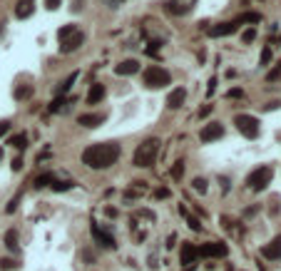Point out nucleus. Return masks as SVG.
Segmentation results:
<instances>
[{
  "label": "nucleus",
  "instance_id": "nucleus-1",
  "mask_svg": "<svg viewBox=\"0 0 281 271\" xmlns=\"http://www.w3.org/2000/svg\"><path fill=\"white\" fill-rule=\"evenodd\" d=\"M120 144L117 142H100V144H90L88 150L82 152V162L90 167V169H107L120 159Z\"/></svg>",
  "mask_w": 281,
  "mask_h": 271
},
{
  "label": "nucleus",
  "instance_id": "nucleus-2",
  "mask_svg": "<svg viewBox=\"0 0 281 271\" xmlns=\"http://www.w3.org/2000/svg\"><path fill=\"white\" fill-rule=\"evenodd\" d=\"M159 147H162V142L157 137H149L144 139L142 144H137V150L132 154V164L135 167H152L157 154H159Z\"/></svg>",
  "mask_w": 281,
  "mask_h": 271
},
{
  "label": "nucleus",
  "instance_id": "nucleus-3",
  "mask_svg": "<svg viewBox=\"0 0 281 271\" xmlns=\"http://www.w3.org/2000/svg\"><path fill=\"white\" fill-rule=\"evenodd\" d=\"M57 40H60V52H65V55H70V52H75L80 45H82V40H85V35H82V30L77 28V25H62L60 30H57Z\"/></svg>",
  "mask_w": 281,
  "mask_h": 271
},
{
  "label": "nucleus",
  "instance_id": "nucleus-4",
  "mask_svg": "<svg viewBox=\"0 0 281 271\" xmlns=\"http://www.w3.org/2000/svg\"><path fill=\"white\" fill-rule=\"evenodd\" d=\"M144 85L149 87V90H159V87H167L169 82H172V75L164 70V68H159V65H149L147 70H144Z\"/></svg>",
  "mask_w": 281,
  "mask_h": 271
},
{
  "label": "nucleus",
  "instance_id": "nucleus-5",
  "mask_svg": "<svg viewBox=\"0 0 281 271\" xmlns=\"http://www.w3.org/2000/svg\"><path fill=\"white\" fill-rule=\"evenodd\" d=\"M271 177H274V169L264 164V167H256L254 172H249L246 184H249V189H254V192H262V189H266V186L271 184Z\"/></svg>",
  "mask_w": 281,
  "mask_h": 271
},
{
  "label": "nucleus",
  "instance_id": "nucleus-6",
  "mask_svg": "<svg viewBox=\"0 0 281 271\" xmlns=\"http://www.w3.org/2000/svg\"><path fill=\"white\" fill-rule=\"evenodd\" d=\"M234 124L246 139H256L259 137V119L251 117V115H236L234 117Z\"/></svg>",
  "mask_w": 281,
  "mask_h": 271
},
{
  "label": "nucleus",
  "instance_id": "nucleus-7",
  "mask_svg": "<svg viewBox=\"0 0 281 271\" xmlns=\"http://www.w3.org/2000/svg\"><path fill=\"white\" fill-rule=\"evenodd\" d=\"M197 254L204 256V259H222V256L229 254V249H227V244H222V241H209V244H204L202 249H197Z\"/></svg>",
  "mask_w": 281,
  "mask_h": 271
},
{
  "label": "nucleus",
  "instance_id": "nucleus-8",
  "mask_svg": "<svg viewBox=\"0 0 281 271\" xmlns=\"http://www.w3.org/2000/svg\"><path fill=\"white\" fill-rule=\"evenodd\" d=\"M92 239L100 244V246H105V249H115L117 244H115V237L107 232V229H102L100 224H92Z\"/></svg>",
  "mask_w": 281,
  "mask_h": 271
},
{
  "label": "nucleus",
  "instance_id": "nucleus-9",
  "mask_svg": "<svg viewBox=\"0 0 281 271\" xmlns=\"http://www.w3.org/2000/svg\"><path fill=\"white\" fill-rule=\"evenodd\" d=\"M219 137H224V127H222L219 122L204 124L202 132H199V139H202V142H214V139H219Z\"/></svg>",
  "mask_w": 281,
  "mask_h": 271
},
{
  "label": "nucleus",
  "instance_id": "nucleus-10",
  "mask_svg": "<svg viewBox=\"0 0 281 271\" xmlns=\"http://www.w3.org/2000/svg\"><path fill=\"white\" fill-rule=\"evenodd\" d=\"M262 254H264V259H271V261H276V259H281V234L279 237H274L264 249H262Z\"/></svg>",
  "mask_w": 281,
  "mask_h": 271
},
{
  "label": "nucleus",
  "instance_id": "nucleus-11",
  "mask_svg": "<svg viewBox=\"0 0 281 271\" xmlns=\"http://www.w3.org/2000/svg\"><path fill=\"white\" fill-rule=\"evenodd\" d=\"M169 13H175V15H184L189 13L194 5H197V0H169Z\"/></svg>",
  "mask_w": 281,
  "mask_h": 271
},
{
  "label": "nucleus",
  "instance_id": "nucleus-12",
  "mask_svg": "<svg viewBox=\"0 0 281 271\" xmlns=\"http://www.w3.org/2000/svg\"><path fill=\"white\" fill-rule=\"evenodd\" d=\"M236 28H239V23H236V20H231V23H222V25L209 28V35H211V37H224V35L236 33Z\"/></svg>",
  "mask_w": 281,
  "mask_h": 271
},
{
  "label": "nucleus",
  "instance_id": "nucleus-13",
  "mask_svg": "<svg viewBox=\"0 0 281 271\" xmlns=\"http://www.w3.org/2000/svg\"><path fill=\"white\" fill-rule=\"evenodd\" d=\"M197 256H199V254H197V246L189 244V241H184V244H182V256H179V261H182L184 266H192Z\"/></svg>",
  "mask_w": 281,
  "mask_h": 271
},
{
  "label": "nucleus",
  "instance_id": "nucleus-14",
  "mask_svg": "<svg viewBox=\"0 0 281 271\" xmlns=\"http://www.w3.org/2000/svg\"><path fill=\"white\" fill-rule=\"evenodd\" d=\"M35 13V0H18V5H15V15L23 20V17H30Z\"/></svg>",
  "mask_w": 281,
  "mask_h": 271
},
{
  "label": "nucleus",
  "instance_id": "nucleus-15",
  "mask_svg": "<svg viewBox=\"0 0 281 271\" xmlns=\"http://www.w3.org/2000/svg\"><path fill=\"white\" fill-rule=\"evenodd\" d=\"M115 72H117V75H124V77H127V75H137V72H140V62H137V60H124V62H120V65L115 68Z\"/></svg>",
  "mask_w": 281,
  "mask_h": 271
},
{
  "label": "nucleus",
  "instance_id": "nucleus-16",
  "mask_svg": "<svg viewBox=\"0 0 281 271\" xmlns=\"http://www.w3.org/2000/svg\"><path fill=\"white\" fill-rule=\"evenodd\" d=\"M184 97H187V92H184L182 87H177V90H172V92L167 95V107H169V110H177V107H182V102H184Z\"/></svg>",
  "mask_w": 281,
  "mask_h": 271
},
{
  "label": "nucleus",
  "instance_id": "nucleus-17",
  "mask_svg": "<svg viewBox=\"0 0 281 271\" xmlns=\"http://www.w3.org/2000/svg\"><path fill=\"white\" fill-rule=\"evenodd\" d=\"M77 122L82 124V127H88V130H95V127H100V124L105 122V115H80Z\"/></svg>",
  "mask_w": 281,
  "mask_h": 271
},
{
  "label": "nucleus",
  "instance_id": "nucleus-18",
  "mask_svg": "<svg viewBox=\"0 0 281 271\" xmlns=\"http://www.w3.org/2000/svg\"><path fill=\"white\" fill-rule=\"evenodd\" d=\"M102 97H105V87L100 85V82H95V85L90 87V92H88V102H90V105H97Z\"/></svg>",
  "mask_w": 281,
  "mask_h": 271
},
{
  "label": "nucleus",
  "instance_id": "nucleus-19",
  "mask_svg": "<svg viewBox=\"0 0 281 271\" xmlns=\"http://www.w3.org/2000/svg\"><path fill=\"white\" fill-rule=\"evenodd\" d=\"M10 144L15 150H25L28 147V135H13L10 137Z\"/></svg>",
  "mask_w": 281,
  "mask_h": 271
},
{
  "label": "nucleus",
  "instance_id": "nucleus-20",
  "mask_svg": "<svg viewBox=\"0 0 281 271\" xmlns=\"http://www.w3.org/2000/svg\"><path fill=\"white\" fill-rule=\"evenodd\" d=\"M75 80H77V72H72V75H70L68 80H65L60 87H57V95H68V92H70V87L75 85Z\"/></svg>",
  "mask_w": 281,
  "mask_h": 271
},
{
  "label": "nucleus",
  "instance_id": "nucleus-21",
  "mask_svg": "<svg viewBox=\"0 0 281 271\" xmlns=\"http://www.w3.org/2000/svg\"><path fill=\"white\" fill-rule=\"evenodd\" d=\"M236 23H262V15H259V13H244V15H239V17H236Z\"/></svg>",
  "mask_w": 281,
  "mask_h": 271
},
{
  "label": "nucleus",
  "instance_id": "nucleus-22",
  "mask_svg": "<svg viewBox=\"0 0 281 271\" xmlns=\"http://www.w3.org/2000/svg\"><path fill=\"white\" fill-rule=\"evenodd\" d=\"M5 246L10 249V252H18V232L15 229H10V232L5 234Z\"/></svg>",
  "mask_w": 281,
  "mask_h": 271
},
{
  "label": "nucleus",
  "instance_id": "nucleus-23",
  "mask_svg": "<svg viewBox=\"0 0 281 271\" xmlns=\"http://www.w3.org/2000/svg\"><path fill=\"white\" fill-rule=\"evenodd\" d=\"M50 184H53V189H55V192H68V189H72V182H62V179H53Z\"/></svg>",
  "mask_w": 281,
  "mask_h": 271
},
{
  "label": "nucleus",
  "instance_id": "nucleus-24",
  "mask_svg": "<svg viewBox=\"0 0 281 271\" xmlns=\"http://www.w3.org/2000/svg\"><path fill=\"white\" fill-rule=\"evenodd\" d=\"M30 95H33V87H15V92H13L15 100H28Z\"/></svg>",
  "mask_w": 281,
  "mask_h": 271
},
{
  "label": "nucleus",
  "instance_id": "nucleus-25",
  "mask_svg": "<svg viewBox=\"0 0 281 271\" xmlns=\"http://www.w3.org/2000/svg\"><path fill=\"white\" fill-rule=\"evenodd\" d=\"M192 184H194V192H199V194H204V192H207V179H204V177H197Z\"/></svg>",
  "mask_w": 281,
  "mask_h": 271
},
{
  "label": "nucleus",
  "instance_id": "nucleus-26",
  "mask_svg": "<svg viewBox=\"0 0 281 271\" xmlns=\"http://www.w3.org/2000/svg\"><path fill=\"white\" fill-rule=\"evenodd\" d=\"M182 174H184V162H177L172 167V179H182Z\"/></svg>",
  "mask_w": 281,
  "mask_h": 271
},
{
  "label": "nucleus",
  "instance_id": "nucleus-27",
  "mask_svg": "<svg viewBox=\"0 0 281 271\" xmlns=\"http://www.w3.org/2000/svg\"><path fill=\"white\" fill-rule=\"evenodd\" d=\"M50 182H53V174H40V177L35 179V186L40 189V186H48Z\"/></svg>",
  "mask_w": 281,
  "mask_h": 271
},
{
  "label": "nucleus",
  "instance_id": "nucleus-28",
  "mask_svg": "<svg viewBox=\"0 0 281 271\" xmlns=\"http://www.w3.org/2000/svg\"><path fill=\"white\" fill-rule=\"evenodd\" d=\"M62 105H65V97H55V102L50 105V112H60V110H62Z\"/></svg>",
  "mask_w": 281,
  "mask_h": 271
},
{
  "label": "nucleus",
  "instance_id": "nucleus-29",
  "mask_svg": "<svg viewBox=\"0 0 281 271\" xmlns=\"http://www.w3.org/2000/svg\"><path fill=\"white\" fill-rule=\"evenodd\" d=\"M279 77H281V65H276V68L266 75V80H269V82H274V80H279Z\"/></svg>",
  "mask_w": 281,
  "mask_h": 271
},
{
  "label": "nucleus",
  "instance_id": "nucleus-30",
  "mask_svg": "<svg viewBox=\"0 0 281 271\" xmlns=\"http://www.w3.org/2000/svg\"><path fill=\"white\" fill-rule=\"evenodd\" d=\"M15 266H18V264H15L13 259H0V269L8 271V269H15Z\"/></svg>",
  "mask_w": 281,
  "mask_h": 271
},
{
  "label": "nucleus",
  "instance_id": "nucleus-31",
  "mask_svg": "<svg viewBox=\"0 0 281 271\" xmlns=\"http://www.w3.org/2000/svg\"><path fill=\"white\" fill-rule=\"evenodd\" d=\"M169 194H172V192H169V189H167V186H159V189H157V192H155V197H157V199H167V197H169Z\"/></svg>",
  "mask_w": 281,
  "mask_h": 271
},
{
  "label": "nucleus",
  "instance_id": "nucleus-32",
  "mask_svg": "<svg viewBox=\"0 0 281 271\" xmlns=\"http://www.w3.org/2000/svg\"><path fill=\"white\" fill-rule=\"evenodd\" d=\"M187 219H189V226L194 229V232H202V224H199L197 219H194V217H189V214H187Z\"/></svg>",
  "mask_w": 281,
  "mask_h": 271
},
{
  "label": "nucleus",
  "instance_id": "nucleus-33",
  "mask_svg": "<svg viewBox=\"0 0 281 271\" xmlns=\"http://www.w3.org/2000/svg\"><path fill=\"white\" fill-rule=\"evenodd\" d=\"M269 60H271V48H264L262 50V65H266Z\"/></svg>",
  "mask_w": 281,
  "mask_h": 271
},
{
  "label": "nucleus",
  "instance_id": "nucleus-34",
  "mask_svg": "<svg viewBox=\"0 0 281 271\" xmlns=\"http://www.w3.org/2000/svg\"><path fill=\"white\" fill-rule=\"evenodd\" d=\"M8 132H10V122H8V119H3V122H0V137L8 135Z\"/></svg>",
  "mask_w": 281,
  "mask_h": 271
},
{
  "label": "nucleus",
  "instance_id": "nucleus-35",
  "mask_svg": "<svg viewBox=\"0 0 281 271\" xmlns=\"http://www.w3.org/2000/svg\"><path fill=\"white\" fill-rule=\"evenodd\" d=\"M227 97H231V100H236V97H244V92H242L239 87H234V90H229V92H227Z\"/></svg>",
  "mask_w": 281,
  "mask_h": 271
},
{
  "label": "nucleus",
  "instance_id": "nucleus-36",
  "mask_svg": "<svg viewBox=\"0 0 281 271\" xmlns=\"http://www.w3.org/2000/svg\"><path fill=\"white\" fill-rule=\"evenodd\" d=\"M254 37H256V30H254V28H249V30L244 33V43H251Z\"/></svg>",
  "mask_w": 281,
  "mask_h": 271
},
{
  "label": "nucleus",
  "instance_id": "nucleus-37",
  "mask_svg": "<svg viewBox=\"0 0 281 271\" xmlns=\"http://www.w3.org/2000/svg\"><path fill=\"white\" fill-rule=\"evenodd\" d=\"M18 202H20V194H18V197H15V199H13L10 204H8V214H13V212L18 209Z\"/></svg>",
  "mask_w": 281,
  "mask_h": 271
},
{
  "label": "nucleus",
  "instance_id": "nucleus-38",
  "mask_svg": "<svg viewBox=\"0 0 281 271\" xmlns=\"http://www.w3.org/2000/svg\"><path fill=\"white\" fill-rule=\"evenodd\" d=\"M20 169H23V159L15 157V159H13V172H20Z\"/></svg>",
  "mask_w": 281,
  "mask_h": 271
},
{
  "label": "nucleus",
  "instance_id": "nucleus-39",
  "mask_svg": "<svg viewBox=\"0 0 281 271\" xmlns=\"http://www.w3.org/2000/svg\"><path fill=\"white\" fill-rule=\"evenodd\" d=\"M214 90H217V77H211V80H209V87H207V92L211 95Z\"/></svg>",
  "mask_w": 281,
  "mask_h": 271
},
{
  "label": "nucleus",
  "instance_id": "nucleus-40",
  "mask_svg": "<svg viewBox=\"0 0 281 271\" xmlns=\"http://www.w3.org/2000/svg\"><path fill=\"white\" fill-rule=\"evenodd\" d=\"M209 112H211V105H204V107L199 110V117H207Z\"/></svg>",
  "mask_w": 281,
  "mask_h": 271
},
{
  "label": "nucleus",
  "instance_id": "nucleus-41",
  "mask_svg": "<svg viewBox=\"0 0 281 271\" xmlns=\"http://www.w3.org/2000/svg\"><path fill=\"white\" fill-rule=\"evenodd\" d=\"M48 8H50V10H55V8H60V0H48Z\"/></svg>",
  "mask_w": 281,
  "mask_h": 271
},
{
  "label": "nucleus",
  "instance_id": "nucleus-42",
  "mask_svg": "<svg viewBox=\"0 0 281 271\" xmlns=\"http://www.w3.org/2000/svg\"><path fill=\"white\" fill-rule=\"evenodd\" d=\"M175 241H177V237H175V234H172V237L167 239V249H172V246H175Z\"/></svg>",
  "mask_w": 281,
  "mask_h": 271
},
{
  "label": "nucleus",
  "instance_id": "nucleus-43",
  "mask_svg": "<svg viewBox=\"0 0 281 271\" xmlns=\"http://www.w3.org/2000/svg\"><path fill=\"white\" fill-rule=\"evenodd\" d=\"M0 159H3V147H0Z\"/></svg>",
  "mask_w": 281,
  "mask_h": 271
}]
</instances>
